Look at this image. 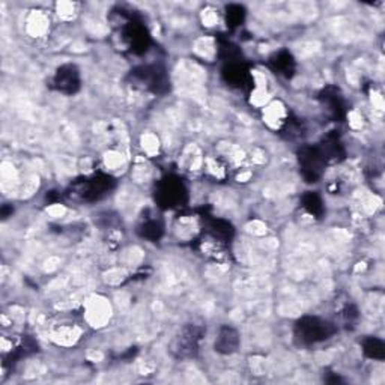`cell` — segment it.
<instances>
[{"instance_id": "obj_1", "label": "cell", "mask_w": 385, "mask_h": 385, "mask_svg": "<svg viewBox=\"0 0 385 385\" xmlns=\"http://www.w3.org/2000/svg\"><path fill=\"white\" fill-rule=\"evenodd\" d=\"M121 24H118V31L121 35V41L130 49L132 53H145L151 44V37L145 28V24L134 19L131 14H125L119 11Z\"/></svg>"}, {"instance_id": "obj_2", "label": "cell", "mask_w": 385, "mask_h": 385, "mask_svg": "<svg viewBox=\"0 0 385 385\" xmlns=\"http://www.w3.org/2000/svg\"><path fill=\"white\" fill-rule=\"evenodd\" d=\"M130 78L132 86L157 95L166 94L170 87L166 71L158 65H142L134 68L130 73Z\"/></svg>"}, {"instance_id": "obj_3", "label": "cell", "mask_w": 385, "mask_h": 385, "mask_svg": "<svg viewBox=\"0 0 385 385\" xmlns=\"http://www.w3.org/2000/svg\"><path fill=\"white\" fill-rule=\"evenodd\" d=\"M336 333V328L328 320L318 316H304L295 325V339L301 345H315L330 339Z\"/></svg>"}, {"instance_id": "obj_4", "label": "cell", "mask_w": 385, "mask_h": 385, "mask_svg": "<svg viewBox=\"0 0 385 385\" xmlns=\"http://www.w3.org/2000/svg\"><path fill=\"white\" fill-rule=\"evenodd\" d=\"M113 187V179L107 175H94L91 178H85L83 181H77L71 185L69 196L76 200L92 202L103 198L109 193Z\"/></svg>"}, {"instance_id": "obj_5", "label": "cell", "mask_w": 385, "mask_h": 385, "mask_svg": "<svg viewBox=\"0 0 385 385\" xmlns=\"http://www.w3.org/2000/svg\"><path fill=\"white\" fill-rule=\"evenodd\" d=\"M155 199L161 208H179L187 202V188L179 178L166 176L157 184Z\"/></svg>"}, {"instance_id": "obj_6", "label": "cell", "mask_w": 385, "mask_h": 385, "mask_svg": "<svg viewBox=\"0 0 385 385\" xmlns=\"http://www.w3.org/2000/svg\"><path fill=\"white\" fill-rule=\"evenodd\" d=\"M300 167L301 173L307 182H318L324 167L327 164V160L322 154L319 146H304L300 154Z\"/></svg>"}, {"instance_id": "obj_7", "label": "cell", "mask_w": 385, "mask_h": 385, "mask_svg": "<svg viewBox=\"0 0 385 385\" xmlns=\"http://www.w3.org/2000/svg\"><path fill=\"white\" fill-rule=\"evenodd\" d=\"M80 83H82V78H80L78 69L76 65L71 64L58 68L55 77H53V86L65 95L76 94L80 89Z\"/></svg>"}, {"instance_id": "obj_8", "label": "cell", "mask_w": 385, "mask_h": 385, "mask_svg": "<svg viewBox=\"0 0 385 385\" xmlns=\"http://www.w3.org/2000/svg\"><path fill=\"white\" fill-rule=\"evenodd\" d=\"M203 336V330L196 325L185 327L176 339L175 351L179 357H193L199 351V343Z\"/></svg>"}, {"instance_id": "obj_9", "label": "cell", "mask_w": 385, "mask_h": 385, "mask_svg": "<svg viewBox=\"0 0 385 385\" xmlns=\"http://www.w3.org/2000/svg\"><path fill=\"white\" fill-rule=\"evenodd\" d=\"M223 76H225L226 82L230 86H237V87H244L246 85L250 83V73L248 69L246 68V65L243 62H228L226 68L223 69Z\"/></svg>"}, {"instance_id": "obj_10", "label": "cell", "mask_w": 385, "mask_h": 385, "mask_svg": "<svg viewBox=\"0 0 385 385\" xmlns=\"http://www.w3.org/2000/svg\"><path fill=\"white\" fill-rule=\"evenodd\" d=\"M239 346V336L232 327H221L216 340V351L220 354H234Z\"/></svg>"}, {"instance_id": "obj_11", "label": "cell", "mask_w": 385, "mask_h": 385, "mask_svg": "<svg viewBox=\"0 0 385 385\" xmlns=\"http://www.w3.org/2000/svg\"><path fill=\"white\" fill-rule=\"evenodd\" d=\"M270 65L277 74L291 77L295 69V60L289 51L282 50L279 53H275V55L270 59Z\"/></svg>"}, {"instance_id": "obj_12", "label": "cell", "mask_w": 385, "mask_h": 385, "mask_svg": "<svg viewBox=\"0 0 385 385\" xmlns=\"http://www.w3.org/2000/svg\"><path fill=\"white\" fill-rule=\"evenodd\" d=\"M139 234L149 241H158L164 234V226L158 219H146L139 226Z\"/></svg>"}, {"instance_id": "obj_13", "label": "cell", "mask_w": 385, "mask_h": 385, "mask_svg": "<svg viewBox=\"0 0 385 385\" xmlns=\"http://www.w3.org/2000/svg\"><path fill=\"white\" fill-rule=\"evenodd\" d=\"M302 208L313 217H320L324 214V203H322L319 196L313 191H309L307 194L302 196Z\"/></svg>"}, {"instance_id": "obj_14", "label": "cell", "mask_w": 385, "mask_h": 385, "mask_svg": "<svg viewBox=\"0 0 385 385\" xmlns=\"http://www.w3.org/2000/svg\"><path fill=\"white\" fill-rule=\"evenodd\" d=\"M363 351L364 354L369 357V358H373V360H384V357H385V346H384V342L379 339H376V337H369V339H366L364 342H363Z\"/></svg>"}, {"instance_id": "obj_15", "label": "cell", "mask_w": 385, "mask_h": 385, "mask_svg": "<svg viewBox=\"0 0 385 385\" xmlns=\"http://www.w3.org/2000/svg\"><path fill=\"white\" fill-rule=\"evenodd\" d=\"M324 100V104L328 105V110L333 112L336 116H340V113L343 112V101L340 95L337 94L336 89L328 87L327 91H324V96H320Z\"/></svg>"}, {"instance_id": "obj_16", "label": "cell", "mask_w": 385, "mask_h": 385, "mask_svg": "<svg viewBox=\"0 0 385 385\" xmlns=\"http://www.w3.org/2000/svg\"><path fill=\"white\" fill-rule=\"evenodd\" d=\"M244 17H246V11L243 6L239 5H230L228 6L226 10V19H228V26L229 28H238L241 26V23L244 22Z\"/></svg>"}]
</instances>
